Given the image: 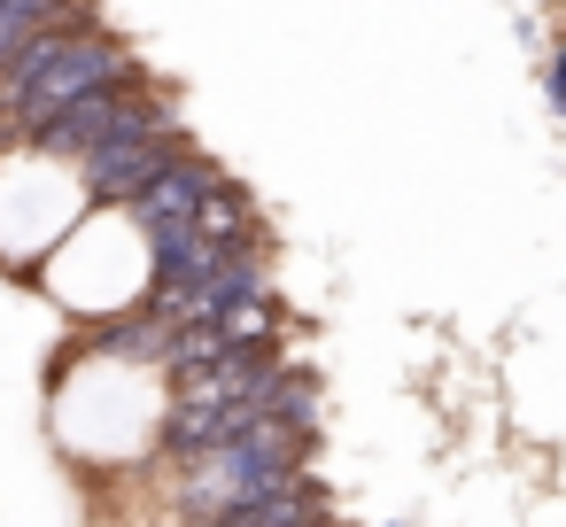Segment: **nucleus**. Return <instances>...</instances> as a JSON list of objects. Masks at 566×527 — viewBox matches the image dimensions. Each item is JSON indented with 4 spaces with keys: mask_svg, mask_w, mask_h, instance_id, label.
<instances>
[{
    "mask_svg": "<svg viewBox=\"0 0 566 527\" xmlns=\"http://www.w3.org/2000/svg\"><path fill=\"white\" fill-rule=\"evenodd\" d=\"M63 24H78L71 0H0V78H9L40 40H55Z\"/></svg>",
    "mask_w": 566,
    "mask_h": 527,
    "instance_id": "nucleus-4",
    "label": "nucleus"
},
{
    "mask_svg": "<svg viewBox=\"0 0 566 527\" xmlns=\"http://www.w3.org/2000/svg\"><path fill=\"white\" fill-rule=\"evenodd\" d=\"M295 488H303V473H295V426L264 419V426H249L241 442L210 450V457L187 473L179 504H187V527H210V519H226V512H256V504L295 496Z\"/></svg>",
    "mask_w": 566,
    "mask_h": 527,
    "instance_id": "nucleus-2",
    "label": "nucleus"
},
{
    "mask_svg": "<svg viewBox=\"0 0 566 527\" xmlns=\"http://www.w3.org/2000/svg\"><path fill=\"white\" fill-rule=\"evenodd\" d=\"M218 187H226V179H218V171H210L202 156H179V164H171V171H164V179H156V187H148L140 202H133V225H140V233H171V225H195V218H202V202H210Z\"/></svg>",
    "mask_w": 566,
    "mask_h": 527,
    "instance_id": "nucleus-3",
    "label": "nucleus"
},
{
    "mask_svg": "<svg viewBox=\"0 0 566 527\" xmlns=\"http://www.w3.org/2000/svg\"><path fill=\"white\" fill-rule=\"evenodd\" d=\"M171 318H156L148 303L140 310H125V318H109L102 334H86V349H102V357H133V365H171Z\"/></svg>",
    "mask_w": 566,
    "mask_h": 527,
    "instance_id": "nucleus-5",
    "label": "nucleus"
},
{
    "mask_svg": "<svg viewBox=\"0 0 566 527\" xmlns=\"http://www.w3.org/2000/svg\"><path fill=\"white\" fill-rule=\"evenodd\" d=\"M133 78H140V71H133V55H125L117 40L63 24L55 40H40L9 78H0V125L24 133V140H40L55 117H71L78 102L117 94V86H133Z\"/></svg>",
    "mask_w": 566,
    "mask_h": 527,
    "instance_id": "nucleus-1",
    "label": "nucleus"
},
{
    "mask_svg": "<svg viewBox=\"0 0 566 527\" xmlns=\"http://www.w3.org/2000/svg\"><path fill=\"white\" fill-rule=\"evenodd\" d=\"M551 109H558V117H566V55H558V63H551Z\"/></svg>",
    "mask_w": 566,
    "mask_h": 527,
    "instance_id": "nucleus-6",
    "label": "nucleus"
},
{
    "mask_svg": "<svg viewBox=\"0 0 566 527\" xmlns=\"http://www.w3.org/2000/svg\"><path fill=\"white\" fill-rule=\"evenodd\" d=\"M388 527H396V519H388Z\"/></svg>",
    "mask_w": 566,
    "mask_h": 527,
    "instance_id": "nucleus-7",
    "label": "nucleus"
}]
</instances>
